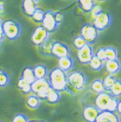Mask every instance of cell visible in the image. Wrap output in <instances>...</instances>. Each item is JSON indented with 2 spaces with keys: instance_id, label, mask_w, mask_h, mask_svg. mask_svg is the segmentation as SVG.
I'll return each instance as SVG.
<instances>
[{
  "instance_id": "obj_1",
  "label": "cell",
  "mask_w": 121,
  "mask_h": 122,
  "mask_svg": "<svg viewBox=\"0 0 121 122\" xmlns=\"http://www.w3.org/2000/svg\"><path fill=\"white\" fill-rule=\"evenodd\" d=\"M87 78L82 71L74 70L68 74V84L65 91L71 95H77L85 88Z\"/></svg>"
},
{
  "instance_id": "obj_2",
  "label": "cell",
  "mask_w": 121,
  "mask_h": 122,
  "mask_svg": "<svg viewBox=\"0 0 121 122\" xmlns=\"http://www.w3.org/2000/svg\"><path fill=\"white\" fill-rule=\"evenodd\" d=\"M48 81L52 88L58 92L65 91L68 84L67 72L56 67L49 71Z\"/></svg>"
},
{
  "instance_id": "obj_3",
  "label": "cell",
  "mask_w": 121,
  "mask_h": 122,
  "mask_svg": "<svg viewBox=\"0 0 121 122\" xmlns=\"http://www.w3.org/2000/svg\"><path fill=\"white\" fill-rule=\"evenodd\" d=\"M119 99L109 92L105 91L97 94L95 98V105L100 110L116 111Z\"/></svg>"
},
{
  "instance_id": "obj_4",
  "label": "cell",
  "mask_w": 121,
  "mask_h": 122,
  "mask_svg": "<svg viewBox=\"0 0 121 122\" xmlns=\"http://www.w3.org/2000/svg\"><path fill=\"white\" fill-rule=\"evenodd\" d=\"M2 31L5 38L13 41L20 37L22 33V27L18 21L7 20L3 23Z\"/></svg>"
},
{
  "instance_id": "obj_5",
  "label": "cell",
  "mask_w": 121,
  "mask_h": 122,
  "mask_svg": "<svg viewBox=\"0 0 121 122\" xmlns=\"http://www.w3.org/2000/svg\"><path fill=\"white\" fill-rule=\"evenodd\" d=\"M80 35L84 38L89 44L96 43L100 37V31L92 22H87L82 25L80 30Z\"/></svg>"
},
{
  "instance_id": "obj_6",
  "label": "cell",
  "mask_w": 121,
  "mask_h": 122,
  "mask_svg": "<svg viewBox=\"0 0 121 122\" xmlns=\"http://www.w3.org/2000/svg\"><path fill=\"white\" fill-rule=\"evenodd\" d=\"M113 22V17L110 12L102 10L93 18L92 23L100 32L109 28Z\"/></svg>"
},
{
  "instance_id": "obj_7",
  "label": "cell",
  "mask_w": 121,
  "mask_h": 122,
  "mask_svg": "<svg viewBox=\"0 0 121 122\" xmlns=\"http://www.w3.org/2000/svg\"><path fill=\"white\" fill-rule=\"evenodd\" d=\"M32 92L36 94L41 100H46L47 95L51 88L48 79H37L31 84Z\"/></svg>"
},
{
  "instance_id": "obj_8",
  "label": "cell",
  "mask_w": 121,
  "mask_h": 122,
  "mask_svg": "<svg viewBox=\"0 0 121 122\" xmlns=\"http://www.w3.org/2000/svg\"><path fill=\"white\" fill-rule=\"evenodd\" d=\"M50 33L42 25L36 27L31 35L30 41L33 45L36 46H40V45L47 40Z\"/></svg>"
},
{
  "instance_id": "obj_9",
  "label": "cell",
  "mask_w": 121,
  "mask_h": 122,
  "mask_svg": "<svg viewBox=\"0 0 121 122\" xmlns=\"http://www.w3.org/2000/svg\"><path fill=\"white\" fill-rule=\"evenodd\" d=\"M41 25L47 29L49 33H54L56 30L59 25L57 24L55 20L54 12L51 10H48L45 11Z\"/></svg>"
},
{
  "instance_id": "obj_10",
  "label": "cell",
  "mask_w": 121,
  "mask_h": 122,
  "mask_svg": "<svg viewBox=\"0 0 121 122\" xmlns=\"http://www.w3.org/2000/svg\"><path fill=\"white\" fill-rule=\"evenodd\" d=\"M71 51L70 47L65 43L60 41H53L52 46V56L56 58L71 55Z\"/></svg>"
},
{
  "instance_id": "obj_11",
  "label": "cell",
  "mask_w": 121,
  "mask_h": 122,
  "mask_svg": "<svg viewBox=\"0 0 121 122\" xmlns=\"http://www.w3.org/2000/svg\"><path fill=\"white\" fill-rule=\"evenodd\" d=\"M93 47L89 44H87L81 49L78 50L77 53V58L79 63L84 65L88 64L94 55Z\"/></svg>"
},
{
  "instance_id": "obj_12",
  "label": "cell",
  "mask_w": 121,
  "mask_h": 122,
  "mask_svg": "<svg viewBox=\"0 0 121 122\" xmlns=\"http://www.w3.org/2000/svg\"><path fill=\"white\" fill-rule=\"evenodd\" d=\"M100 110L95 105H86L82 111V116L85 121L88 122H96Z\"/></svg>"
},
{
  "instance_id": "obj_13",
  "label": "cell",
  "mask_w": 121,
  "mask_h": 122,
  "mask_svg": "<svg viewBox=\"0 0 121 122\" xmlns=\"http://www.w3.org/2000/svg\"><path fill=\"white\" fill-rule=\"evenodd\" d=\"M119 116L114 111L105 110H100L96 122H121Z\"/></svg>"
},
{
  "instance_id": "obj_14",
  "label": "cell",
  "mask_w": 121,
  "mask_h": 122,
  "mask_svg": "<svg viewBox=\"0 0 121 122\" xmlns=\"http://www.w3.org/2000/svg\"><path fill=\"white\" fill-rule=\"evenodd\" d=\"M38 8L37 2L34 0H23L21 3L22 12L23 14L29 18H31Z\"/></svg>"
},
{
  "instance_id": "obj_15",
  "label": "cell",
  "mask_w": 121,
  "mask_h": 122,
  "mask_svg": "<svg viewBox=\"0 0 121 122\" xmlns=\"http://www.w3.org/2000/svg\"><path fill=\"white\" fill-rule=\"evenodd\" d=\"M58 67L65 72L72 70L75 65V61L71 55L59 58L58 60Z\"/></svg>"
},
{
  "instance_id": "obj_16",
  "label": "cell",
  "mask_w": 121,
  "mask_h": 122,
  "mask_svg": "<svg viewBox=\"0 0 121 122\" xmlns=\"http://www.w3.org/2000/svg\"><path fill=\"white\" fill-rule=\"evenodd\" d=\"M104 68L108 73L115 75L121 70V63L119 59L107 60L104 62Z\"/></svg>"
},
{
  "instance_id": "obj_17",
  "label": "cell",
  "mask_w": 121,
  "mask_h": 122,
  "mask_svg": "<svg viewBox=\"0 0 121 122\" xmlns=\"http://www.w3.org/2000/svg\"><path fill=\"white\" fill-rule=\"evenodd\" d=\"M21 77L29 84H32L36 79L35 77L33 67L30 66H25L21 71Z\"/></svg>"
},
{
  "instance_id": "obj_18",
  "label": "cell",
  "mask_w": 121,
  "mask_h": 122,
  "mask_svg": "<svg viewBox=\"0 0 121 122\" xmlns=\"http://www.w3.org/2000/svg\"><path fill=\"white\" fill-rule=\"evenodd\" d=\"M33 70L36 79H43L46 78L49 73V70L48 67L44 64H37L33 67Z\"/></svg>"
},
{
  "instance_id": "obj_19",
  "label": "cell",
  "mask_w": 121,
  "mask_h": 122,
  "mask_svg": "<svg viewBox=\"0 0 121 122\" xmlns=\"http://www.w3.org/2000/svg\"><path fill=\"white\" fill-rule=\"evenodd\" d=\"M52 46L53 41L50 39V37L45 41L44 42L38 46L39 53L43 56H52Z\"/></svg>"
},
{
  "instance_id": "obj_20",
  "label": "cell",
  "mask_w": 121,
  "mask_h": 122,
  "mask_svg": "<svg viewBox=\"0 0 121 122\" xmlns=\"http://www.w3.org/2000/svg\"><path fill=\"white\" fill-rule=\"evenodd\" d=\"M61 99V95L60 92L52 88L51 87L49 88L47 95L46 101L47 103L51 105L58 103Z\"/></svg>"
},
{
  "instance_id": "obj_21",
  "label": "cell",
  "mask_w": 121,
  "mask_h": 122,
  "mask_svg": "<svg viewBox=\"0 0 121 122\" xmlns=\"http://www.w3.org/2000/svg\"><path fill=\"white\" fill-rule=\"evenodd\" d=\"M78 4L83 12L88 13L91 12L97 3L96 0H78Z\"/></svg>"
},
{
  "instance_id": "obj_22",
  "label": "cell",
  "mask_w": 121,
  "mask_h": 122,
  "mask_svg": "<svg viewBox=\"0 0 121 122\" xmlns=\"http://www.w3.org/2000/svg\"><path fill=\"white\" fill-rule=\"evenodd\" d=\"M89 67L92 70L95 71H100L104 67V62L98 59L95 55H94L91 61H89L88 64Z\"/></svg>"
},
{
  "instance_id": "obj_23",
  "label": "cell",
  "mask_w": 121,
  "mask_h": 122,
  "mask_svg": "<svg viewBox=\"0 0 121 122\" xmlns=\"http://www.w3.org/2000/svg\"><path fill=\"white\" fill-rule=\"evenodd\" d=\"M26 105L31 109H36L41 105V99L36 95H30L26 100Z\"/></svg>"
},
{
  "instance_id": "obj_24",
  "label": "cell",
  "mask_w": 121,
  "mask_h": 122,
  "mask_svg": "<svg viewBox=\"0 0 121 122\" xmlns=\"http://www.w3.org/2000/svg\"><path fill=\"white\" fill-rule=\"evenodd\" d=\"M90 88L93 92L96 94H99L103 92L106 91L103 81L100 79H97L94 80L90 86Z\"/></svg>"
},
{
  "instance_id": "obj_25",
  "label": "cell",
  "mask_w": 121,
  "mask_h": 122,
  "mask_svg": "<svg viewBox=\"0 0 121 122\" xmlns=\"http://www.w3.org/2000/svg\"><path fill=\"white\" fill-rule=\"evenodd\" d=\"M108 92L116 97H121V80L116 78Z\"/></svg>"
},
{
  "instance_id": "obj_26",
  "label": "cell",
  "mask_w": 121,
  "mask_h": 122,
  "mask_svg": "<svg viewBox=\"0 0 121 122\" xmlns=\"http://www.w3.org/2000/svg\"><path fill=\"white\" fill-rule=\"evenodd\" d=\"M105 53H106V61L119 59L118 51L113 46H107L105 47Z\"/></svg>"
},
{
  "instance_id": "obj_27",
  "label": "cell",
  "mask_w": 121,
  "mask_h": 122,
  "mask_svg": "<svg viewBox=\"0 0 121 122\" xmlns=\"http://www.w3.org/2000/svg\"><path fill=\"white\" fill-rule=\"evenodd\" d=\"M87 44V43L86 40H85L84 38L80 35L77 36L73 41V46L75 49H77V50L81 49L82 47H84V46H86Z\"/></svg>"
},
{
  "instance_id": "obj_28",
  "label": "cell",
  "mask_w": 121,
  "mask_h": 122,
  "mask_svg": "<svg viewBox=\"0 0 121 122\" xmlns=\"http://www.w3.org/2000/svg\"><path fill=\"white\" fill-rule=\"evenodd\" d=\"M44 14L45 12L42 9L38 8L34 13L33 14V16H31V19L36 24H41L44 16Z\"/></svg>"
},
{
  "instance_id": "obj_29",
  "label": "cell",
  "mask_w": 121,
  "mask_h": 122,
  "mask_svg": "<svg viewBox=\"0 0 121 122\" xmlns=\"http://www.w3.org/2000/svg\"><path fill=\"white\" fill-rule=\"evenodd\" d=\"M116 79V78L115 77L114 75H112V74H110V73L108 75L105 76L102 81L106 91L108 92V90L111 88V86L113 85V83L115 81Z\"/></svg>"
},
{
  "instance_id": "obj_30",
  "label": "cell",
  "mask_w": 121,
  "mask_h": 122,
  "mask_svg": "<svg viewBox=\"0 0 121 122\" xmlns=\"http://www.w3.org/2000/svg\"><path fill=\"white\" fill-rule=\"evenodd\" d=\"M10 77L9 74L3 70L0 73V87H6L10 82Z\"/></svg>"
},
{
  "instance_id": "obj_31",
  "label": "cell",
  "mask_w": 121,
  "mask_h": 122,
  "mask_svg": "<svg viewBox=\"0 0 121 122\" xmlns=\"http://www.w3.org/2000/svg\"><path fill=\"white\" fill-rule=\"evenodd\" d=\"M13 122H29V119L27 116L23 114H18L15 115L12 120Z\"/></svg>"
},
{
  "instance_id": "obj_32",
  "label": "cell",
  "mask_w": 121,
  "mask_h": 122,
  "mask_svg": "<svg viewBox=\"0 0 121 122\" xmlns=\"http://www.w3.org/2000/svg\"><path fill=\"white\" fill-rule=\"evenodd\" d=\"M95 55L98 59L102 60V61L105 62L106 61V53H105V47H99L97 51L96 52Z\"/></svg>"
},
{
  "instance_id": "obj_33",
  "label": "cell",
  "mask_w": 121,
  "mask_h": 122,
  "mask_svg": "<svg viewBox=\"0 0 121 122\" xmlns=\"http://www.w3.org/2000/svg\"><path fill=\"white\" fill-rule=\"evenodd\" d=\"M21 92L24 94H29L30 92H32V88H31V84H29L27 82L25 85L22 86L20 88Z\"/></svg>"
},
{
  "instance_id": "obj_34",
  "label": "cell",
  "mask_w": 121,
  "mask_h": 122,
  "mask_svg": "<svg viewBox=\"0 0 121 122\" xmlns=\"http://www.w3.org/2000/svg\"><path fill=\"white\" fill-rule=\"evenodd\" d=\"M54 17H55V20H56V22H57V24L58 25H60L61 24V22L63 21V15L60 11L54 12Z\"/></svg>"
},
{
  "instance_id": "obj_35",
  "label": "cell",
  "mask_w": 121,
  "mask_h": 122,
  "mask_svg": "<svg viewBox=\"0 0 121 122\" xmlns=\"http://www.w3.org/2000/svg\"><path fill=\"white\" fill-rule=\"evenodd\" d=\"M102 10V8H101V7H100V6H99V5H97V4H96L95 6L93 7V9L91 10V12H90L91 13V16H92V17L93 18L94 16H95L96 15L98 14V12H100Z\"/></svg>"
},
{
  "instance_id": "obj_36",
  "label": "cell",
  "mask_w": 121,
  "mask_h": 122,
  "mask_svg": "<svg viewBox=\"0 0 121 122\" xmlns=\"http://www.w3.org/2000/svg\"><path fill=\"white\" fill-rule=\"evenodd\" d=\"M115 112H116L118 114L121 116V99L119 100V101H118V104H117V106H116Z\"/></svg>"
},
{
  "instance_id": "obj_37",
  "label": "cell",
  "mask_w": 121,
  "mask_h": 122,
  "mask_svg": "<svg viewBox=\"0 0 121 122\" xmlns=\"http://www.w3.org/2000/svg\"><path fill=\"white\" fill-rule=\"evenodd\" d=\"M4 10H5V3L3 1L0 0V14L4 12Z\"/></svg>"
},
{
  "instance_id": "obj_38",
  "label": "cell",
  "mask_w": 121,
  "mask_h": 122,
  "mask_svg": "<svg viewBox=\"0 0 121 122\" xmlns=\"http://www.w3.org/2000/svg\"><path fill=\"white\" fill-rule=\"evenodd\" d=\"M4 35H3V31H0V47H1V42H2L3 40L4 39Z\"/></svg>"
},
{
  "instance_id": "obj_39",
  "label": "cell",
  "mask_w": 121,
  "mask_h": 122,
  "mask_svg": "<svg viewBox=\"0 0 121 122\" xmlns=\"http://www.w3.org/2000/svg\"><path fill=\"white\" fill-rule=\"evenodd\" d=\"M3 23V20H1V18H0V31H1V30H2Z\"/></svg>"
},
{
  "instance_id": "obj_40",
  "label": "cell",
  "mask_w": 121,
  "mask_h": 122,
  "mask_svg": "<svg viewBox=\"0 0 121 122\" xmlns=\"http://www.w3.org/2000/svg\"><path fill=\"white\" fill-rule=\"evenodd\" d=\"M96 1H100V2H103V1H105L106 0H96Z\"/></svg>"
},
{
  "instance_id": "obj_41",
  "label": "cell",
  "mask_w": 121,
  "mask_h": 122,
  "mask_svg": "<svg viewBox=\"0 0 121 122\" xmlns=\"http://www.w3.org/2000/svg\"><path fill=\"white\" fill-rule=\"evenodd\" d=\"M36 2H38V1H40L41 0H34Z\"/></svg>"
}]
</instances>
